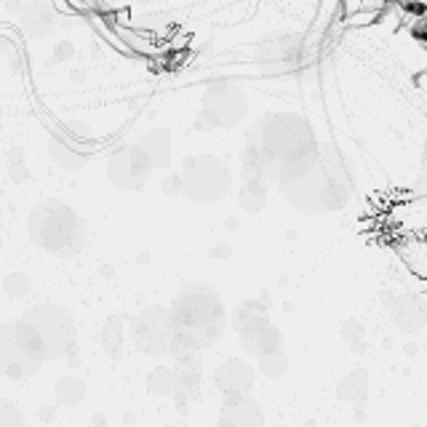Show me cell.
I'll list each match as a JSON object with an SVG mask.
<instances>
[{
	"label": "cell",
	"instance_id": "obj_21",
	"mask_svg": "<svg viewBox=\"0 0 427 427\" xmlns=\"http://www.w3.org/2000/svg\"><path fill=\"white\" fill-rule=\"evenodd\" d=\"M147 387L153 395H174V369L171 366H155L147 376Z\"/></svg>",
	"mask_w": 427,
	"mask_h": 427
},
{
	"label": "cell",
	"instance_id": "obj_13",
	"mask_svg": "<svg viewBox=\"0 0 427 427\" xmlns=\"http://www.w3.org/2000/svg\"><path fill=\"white\" fill-rule=\"evenodd\" d=\"M390 315L398 328L403 331H417L425 324V305L419 296H398L390 305Z\"/></svg>",
	"mask_w": 427,
	"mask_h": 427
},
{
	"label": "cell",
	"instance_id": "obj_17",
	"mask_svg": "<svg viewBox=\"0 0 427 427\" xmlns=\"http://www.w3.org/2000/svg\"><path fill=\"white\" fill-rule=\"evenodd\" d=\"M340 398L344 401H363L366 393H369V374L366 371H350V374L344 376L340 382Z\"/></svg>",
	"mask_w": 427,
	"mask_h": 427
},
{
	"label": "cell",
	"instance_id": "obj_14",
	"mask_svg": "<svg viewBox=\"0 0 427 427\" xmlns=\"http://www.w3.org/2000/svg\"><path fill=\"white\" fill-rule=\"evenodd\" d=\"M139 147H142V153L147 155V160H150L153 169H166L171 163V134L166 128L147 131L142 137V142H139Z\"/></svg>",
	"mask_w": 427,
	"mask_h": 427
},
{
	"label": "cell",
	"instance_id": "obj_1",
	"mask_svg": "<svg viewBox=\"0 0 427 427\" xmlns=\"http://www.w3.org/2000/svg\"><path fill=\"white\" fill-rule=\"evenodd\" d=\"M171 312L187 340L190 353H201L203 347L222 340L224 324H227L222 299L217 291L203 283H190L179 291Z\"/></svg>",
	"mask_w": 427,
	"mask_h": 427
},
{
	"label": "cell",
	"instance_id": "obj_22",
	"mask_svg": "<svg viewBox=\"0 0 427 427\" xmlns=\"http://www.w3.org/2000/svg\"><path fill=\"white\" fill-rule=\"evenodd\" d=\"M3 289L6 294L11 296V299H22V296H27L30 289H33V283H30V278L24 273H14L6 278V283H3Z\"/></svg>",
	"mask_w": 427,
	"mask_h": 427
},
{
	"label": "cell",
	"instance_id": "obj_19",
	"mask_svg": "<svg viewBox=\"0 0 427 427\" xmlns=\"http://www.w3.org/2000/svg\"><path fill=\"white\" fill-rule=\"evenodd\" d=\"M286 369H289V358H286V353H283L281 347L265 353V355H259V371L265 376H270V379L283 376L286 374Z\"/></svg>",
	"mask_w": 427,
	"mask_h": 427
},
{
	"label": "cell",
	"instance_id": "obj_8",
	"mask_svg": "<svg viewBox=\"0 0 427 427\" xmlns=\"http://www.w3.org/2000/svg\"><path fill=\"white\" fill-rule=\"evenodd\" d=\"M246 112V97L243 91L235 85L227 83H217L214 88H208L203 99V110H201V123L208 128H227V126H235Z\"/></svg>",
	"mask_w": 427,
	"mask_h": 427
},
{
	"label": "cell",
	"instance_id": "obj_4",
	"mask_svg": "<svg viewBox=\"0 0 427 427\" xmlns=\"http://www.w3.org/2000/svg\"><path fill=\"white\" fill-rule=\"evenodd\" d=\"M137 350L147 355H185L190 353L187 340L169 308L142 310L128 328Z\"/></svg>",
	"mask_w": 427,
	"mask_h": 427
},
{
	"label": "cell",
	"instance_id": "obj_12",
	"mask_svg": "<svg viewBox=\"0 0 427 427\" xmlns=\"http://www.w3.org/2000/svg\"><path fill=\"white\" fill-rule=\"evenodd\" d=\"M217 387L222 390V395L227 393H249L254 385V366L238 358H227L224 363H219V369L214 371Z\"/></svg>",
	"mask_w": 427,
	"mask_h": 427
},
{
	"label": "cell",
	"instance_id": "obj_10",
	"mask_svg": "<svg viewBox=\"0 0 427 427\" xmlns=\"http://www.w3.org/2000/svg\"><path fill=\"white\" fill-rule=\"evenodd\" d=\"M176 363L171 366L174 369V395L179 401H192L201 393V385H203V366L198 353H185V355H174Z\"/></svg>",
	"mask_w": 427,
	"mask_h": 427
},
{
	"label": "cell",
	"instance_id": "obj_2",
	"mask_svg": "<svg viewBox=\"0 0 427 427\" xmlns=\"http://www.w3.org/2000/svg\"><path fill=\"white\" fill-rule=\"evenodd\" d=\"M30 238L56 256H72L85 246L88 227L72 206L62 201H43L30 214Z\"/></svg>",
	"mask_w": 427,
	"mask_h": 427
},
{
	"label": "cell",
	"instance_id": "obj_9",
	"mask_svg": "<svg viewBox=\"0 0 427 427\" xmlns=\"http://www.w3.org/2000/svg\"><path fill=\"white\" fill-rule=\"evenodd\" d=\"M150 174H153V166L139 144L120 147L107 160V176L120 190H142L150 182Z\"/></svg>",
	"mask_w": 427,
	"mask_h": 427
},
{
	"label": "cell",
	"instance_id": "obj_11",
	"mask_svg": "<svg viewBox=\"0 0 427 427\" xmlns=\"http://www.w3.org/2000/svg\"><path fill=\"white\" fill-rule=\"evenodd\" d=\"M222 425H262L265 414H262V403L254 401L249 393H227L222 406Z\"/></svg>",
	"mask_w": 427,
	"mask_h": 427
},
{
	"label": "cell",
	"instance_id": "obj_16",
	"mask_svg": "<svg viewBox=\"0 0 427 427\" xmlns=\"http://www.w3.org/2000/svg\"><path fill=\"white\" fill-rule=\"evenodd\" d=\"M126 340H128V331H126V324L120 318H110L102 328V347L107 355L118 358L126 347Z\"/></svg>",
	"mask_w": 427,
	"mask_h": 427
},
{
	"label": "cell",
	"instance_id": "obj_23",
	"mask_svg": "<svg viewBox=\"0 0 427 427\" xmlns=\"http://www.w3.org/2000/svg\"><path fill=\"white\" fill-rule=\"evenodd\" d=\"M56 56H72V46H69V43L59 46V49H56Z\"/></svg>",
	"mask_w": 427,
	"mask_h": 427
},
{
	"label": "cell",
	"instance_id": "obj_5",
	"mask_svg": "<svg viewBox=\"0 0 427 427\" xmlns=\"http://www.w3.org/2000/svg\"><path fill=\"white\" fill-rule=\"evenodd\" d=\"M22 321L30 326L35 342L40 347L43 360L67 358L75 347V324L67 310L56 305H40V308L27 310Z\"/></svg>",
	"mask_w": 427,
	"mask_h": 427
},
{
	"label": "cell",
	"instance_id": "obj_20",
	"mask_svg": "<svg viewBox=\"0 0 427 427\" xmlns=\"http://www.w3.org/2000/svg\"><path fill=\"white\" fill-rule=\"evenodd\" d=\"M22 19H24V27H30V30H35V33H46L49 27H51L53 22V14L49 6H27L24 8V14H22Z\"/></svg>",
	"mask_w": 427,
	"mask_h": 427
},
{
	"label": "cell",
	"instance_id": "obj_15",
	"mask_svg": "<svg viewBox=\"0 0 427 427\" xmlns=\"http://www.w3.org/2000/svg\"><path fill=\"white\" fill-rule=\"evenodd\" d=\"M238 203L243 211L256 214L262 206L267 203V182L265 179H246V185L238 192Z\"/></svg>",
	"mask_w": 427,
	"mask_h": 427
},
{
	"label": "cell",
	"instance_id": "obj_6",
	"mask_svg": "<svg viewBox=\"0 0 427 427\" xmlns=\"http://www.w3.org/2000/svg\"><path fill=\"white\" fill-rule=\"evenodd\" d=\"M230 171L219 158L211 155H198L187 158L185 169L179 171V185L182 192L195 203H217L230 192Z\"/></svg>",
	"mask_w": 427,
	"mask_h": 427
},
{
	"label": "cell",
	"instance_id": "obj_18",
	"mask_svg": "<svg viewBox=\"0 0 427 427\" xmlns=\"http://www.w3.org/2000/svg\"><path fill=\"white\" fill-rule=\"evenodd\" d=\"M56 398L65 406H75L85 398V385L78 376H65V379L56 382Z\"/></svg>",
	"mask_w": 427,
	"mask_h": 427
},
{
	"label": "cell",
	"instance_id": "obj_7",
	"mask_svg": "<svg viewBox=\"0 0 427 427\" xmlns=\"http://www.w3.org/2000/svg\"><path fill=\"white\" fill-rule=\"evenodd\" d=\"M40 358L33 350L19 321L0 326V374L11 379H24L37 371Z\"/></svg>",
	"mask_w": 427,
	"mask_h": 427
},
{
	"label": "cell",
	"instance_id": "obj_3",
	"mask_svg": "<svg viewBox=\"0 0 427 427\" xmlns=\"http://www.w3.org/2000/svg\"><path fill=\"white\" fill-rule=\"evenodd\" d=\"M315 144L318 142L310 131L308 120L291 115V112H281V115L262 120L259 126H254V131L249 137V147L262 150L278 166V171L291 160H299L308 153H312Z\"/></svg>",
	"mask_w": 427,
	"mask_h": 427
}]
</instances>
